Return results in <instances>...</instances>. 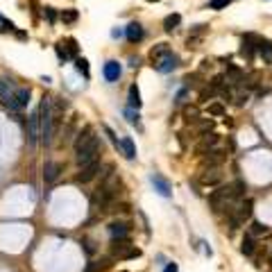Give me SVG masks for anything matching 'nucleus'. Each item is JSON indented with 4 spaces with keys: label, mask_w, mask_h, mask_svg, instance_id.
Instances as JSON below:
<instances>
[{
    "label": "nucleus",
    "mask_w": 272,
    "mask_h": 272,
    "mask_svg": "<svg viewBox=\"0 0 272 272\" xmlns=\"http://www.w3.org/2000/svg\"><path fill=\"white\" fill-rule=\"evenodd\" d=\"M216 143H218V134H206L204 139L199 141V145H198V152L202 154V152H206V150H211L213 145H216Z\"/></svg>",
    "instance_id": "obj_21"
},
{
    "label": "nucleus",
    "mask_w": 272,
    "mask_h": 272,
    "mask_svg": "<svg viewBox=\"0 0 272 272\" xmlns=\"http://www.w3.org/2000/svg\"><path fill=\"white\" fill-rule=\"evenodd\" d=\"M238 199L232 198V191H229V186H220V188H216V191L209 195V204H211V209L216 213L218 211H232L234 204H236Z\"/></svg>",
    "instance_id": "obj_4"
},
{
    "label": "nucleus",
    "mask_w": 272,
    "mask_h": 272,
    "mask_svg": "<svg viewBox=\"0 0 272 272\" xmlns=\"http://www.w3.org/2000/svg\"><path fill=\"white\" fill-rule=\"evenodd\" d=\"M209 113H211V116H222V113H225V107L220 105V102H216V105L209 107Z\"/></svg>",
    "instance_id": "obj_33"
},
{
    "label": "nucleus",
    "mask_w": 272,
    "mask_h": 272,
    "mask_svg": "<svg viewBox=\"0 0 272 272\" xmlns=\"http://www.w3.org/2000/svg\"><path fill=\"white\" fill-rule=\"evenodd\" d=\"M229 191H232L234 199H243L245 198V191H247V184L243 180H236L234 184H229Z\"/></svg>",
    "instance_id": "obj_20"
},
{
    "label": "nucleus",
    "mask_w": 272,
    "mask_h": 272,
    "mask_svg": "<svg viewBox=\"0 0 272 272\" xmlns=\"http://www.w3.org/2000/svg\"><path fill=\"white\" fill-rule=\"evenodd\" d=\"M75 68H77L84 77H89V61L84 59V57H77V59H75Z\"/></svg>",
    "instance_id": "obj_29"
},
{
    "label": "nucleus",
    "mask_w": 272,
    "mask_h": 272,
    "mask_svg": "<svg viewBox=\"0 0 272 272\" xmlns=\"http://www.w3.org/2000/svg\"><path fill=\"white\" fill-rule=\"evenodd\" d=\"M12 30H14L12 20H0V32H12Z\"/></svg>",
    "instance_id": "obj_37"
},
{
    "label": "nucleus",
    "mask_w": 272,
    "mask_h": 272,
    "mask_svg": "<svg viewBox=\"0 0 272 272\" xmlns=\"http://www.w3.org/2000/svg\"><path fill=\"white\" fill-rule=\"evenodd\" d=\"M213 93H216V91H213V89H211V87H209V89H204V91L199 93V102H206V100L211 98Z\"/></svg>",
    "instance_id": "obj_38"
},
{
    "label": "nucleus",
    "mask_w": 272,
    "mask_h": 272,
    "mask_svg": "<svg viewBox=\"0 0 272 272\" xmlns=\"http://www.w3.org/2000/svg\"><path fill=\"white\" fill-rule=\"evenodd\" d=\"M227 5H229V0H211V2H209L211 9H225Z\"/></svg>",
    "instance_id": "obj_35"
},
{
    "label": "nucleus",
    "mask_w": 272,
    "mask_h": 272,
    "mask_svg": "<svg viewBox=\"0 0 272 272\" xmlns=\"http://www.w3.org/2000/svg\"><path fill=\"white\" fill-rule=\"evenodd\" d=\"M120 150H123V154H125L127 159H134V157H136V147H134V143H132L129 136L120 139Z\"/></svg>",
    "instance_id": "obj_23"
},
{
    "label": "nucleus",
    "mask_w": 272,
    "mask_h": 272,
    "mask_svg": "<svg viewBox=\"0 0 272 272\" xmlns=\"http://www.w3.org/2000/svg\"><path fill=\"white\" fill-rule=\"evenodd\" d=\"M27 141H30V145L39 143V113H32L27 120Z\"/></svg>",
    "instance_id": "obj_13"
},
{
    "label": "nucleus",
    "mask_w": 272,
    "mask_h": 272,
    "mask_svg": "<svg viewBox=\"0 0 272 272\" xmlns=\"http://www.w3.org/2000/svg\"><path fill=\"white\" fill-rule=\"evenodd\" d=\"M0 20H2V16H0Z\"/></svg>",
    "instance_id": "obj_45"
},
{
    "label": "nucleus",
    "mask_w": 272,
    "mask_h": 272,
    "mask_svg": "<svg viewBox=\"0 0 272 272\" xmlns=\"http://www.w3.org/2000/svg\"><path fill=\"white\" fill-rule=\"evenodd\" d=\"M98 157H100V139L93 134L91 127H84L77 134V141H75V161L80 166H87Z\"/></svg>",
    "instance_id": "obj_1"
},
{
    "label": "nucleus",
    "mask_w": 272,
    "mask_h": 272,
    "mask_svg": "<svg viewBox=\"0 0 272 272\" xmlns=\"http://www.w3.org/2000/svg\"><path fill=\"white\" fill-rule=\"evenodd\" d=\"M147 2H159V0H147Z\"/></svg>",
    "instance_id": "obj_43"
},
{
    "label": "nucleus",
    "mask_w": 272,
    "mask_h": 272,
    "mask_svg": "<svg viewBox=\"0 0 272 272\" xmlns=\"http://www.w3.org/2000/svg\"><path fill=\"white\" fill-rule=\"evenodd\" d=\"M227 159L225 152H220V150H211L209 152V157L204 159V166L206 168H216V166H222V161Z\"/></svg>",
    "instance_id": "obj_17"
},
{
    "label": "nucleus",
    "mask_w": 272,
    "mask_h": 272,
    "mask_svg": "<svg viewBox=\"0 0 272 272\" xmlns=\"http://www.w3.org/2000/svg\"><path fill=\"white\" fill-rule=\"evenodd\" d=\"M46 16H48V20H50V23H54V18H57V16H54V9H50V7L46 9Z\"/></svg>",
    "instance_id": "obj_40"
},
{
    "label": "nucleus",
    "mask_w": 272,
    "mask_h": 272,
    "mask_svg": "<svg viewBox=\"0 0 272 272\" xmlns=\"http://www.w3.org/2000/svg\"><path fill=\"white\" fill-rule=\"evenodd\" d=\"M141 105H143V102H141V91L136 84H132V87H129V109H136V111H139Z\"/></svg>",
    "instance_id": "obj_22"
},
{
    "label": "nucleus",
    "mask_w": 272,
    "mask_h": 272,
    "mask_svg": "<svg viewBox=\"0 0 272 272\" xmlns=\"http://www.w3.org/2000/svg\"><path fill=\"white\" fill-rule=\"evenodd\" d=\"M132 250V243L129 238H113L111 240V256H118V259H125V254Z\"/></svg>",
    "instance_id": "obj_11"
},
{
    "label": "nucleus",
    "mask_w": 272,
    "mask_h": 272,
    "mask_svg": "<svg viewBox=\"0 0 272 272\" xmlns=\"http://www.w3.org/2000/svg\"><path fill=\"white\" fill-rule=\"evenodd\" d=\"M254 250H256V243H254V236H250V234H245V238H243V243H240V252L245 254V256H252Z\"/></svg>",
    "instance_id": "obj_24"
},
{
    "label": "nucleus",
    "mask_w": 272,
    "mask_h": 272,
    "mask_svg": "<svg viewBox=\"0 0 272 272\" xmlns=\"http://www.w3.org/2000/svg\"><path fill=\"white\" fill-rule=\"evenodd\" d=\"M199 181H202L204 186L220 184V181H222V170H220V166H216V168H204V170H202V175H199Z\"/></svg>",
    "instance_id": "obj_8"
},
{
    "label": "nucleus",
    "mask_w": 272,
    "mask_h": 272,
    "mask_svg": "<svg viewBox=\"0 0 272 272\" xmlns=\"http://www.w3.org/2000/svg\"><path fill=\"white\" fill-rule=\"evenodd\" d=\"M225 80H227V75H216V77L211 80V89H213V91H218V89L222 91V89H225V84H227Z\"/></svg>",
    "instance_id": "obj_30"
},
{
    "label": "nucleus",
    "mask_w": 272,
    "mask_h": 272,
    "mask_svg": "<svg viewBox=\"0 0 272 272\" xmlns=\"http://www.w3.org/2000/svg\"><path fill=\"white\" fill-rule=\"evenodd\" d=\"M54 50H57V54H59V59H64V61L68 59V53H66V48H64V43H57Z\"/></svg>",
    "instance_id": "obj_36"
},
{
    "label": "nucleus",
    "mask_w": 272,
    "mask_h": 272,
    "mask_svg": "<svg viewBox=\"0 0 272 272\" xmlns=\"http://www.w3.org/2000/svg\"><path fill=\"white\" fill-rule=\"evenodd\" d=\"M150 180H152V184H154V191H159V195H163V198H170V195H173V188H170L166 177H161V175L154 173Z\"/></svg>",
    "instance_id": "obj_14"
},
{
    "label": "nucleus",
    "mask_w": 272,
    "mask_h": 272,
    "mask_svg": "<svg viewBox=\"0 0 272 272\" xmlns=\"http://www.w3.org/2000/svg\"><path fill=\"white\" fill-rule=\"evenodd\" d=\"M139 256H141V250H139V247H132V250L125 254V259H139Z\"/></svg>",
    "instance_id": "obj_39"
},
{
    "label": "nucleus",
    "mask_w": 272,
    "mask_h": 272,
    "mask_svg": "<svg viewBox=\"0 0 272 272\" xmlns=\"http://www.w3.org/2000/svg\"><path fill=\"white\" fill-rule=\"evenodd\" d=\"M14 93H16V84H14L12 77H0V100L9 105Z\"/></svg>",
    "instance_id": "obj_12"
},
{
    "label": "nucleus",
    "mask_w": 272,
    "mask_h": 272,
    "mask_svg": "<svg viewBox=\"0 0 272 272\" xmlns=\"http://www.w3.org/2000/svg\"><path fill=\"white\" fill-rule=\"evenodd\" d=\"M39 139L50 145V141H53V132H54V116H53V105H50V100L43 95L39 105Z\"/></svg>",
    "instance_id": "obj_2"
},
{
    "label": "nucleus",
    "mask_w": 272,
    "mask_h": 272,
    "mask_svg": "<svg viewBox=\"0 0 272 272\" xmlns=\"http://www.w3.org/2000/svg\"><path fill=\"white\" fill-rule=\"evenodd\" d=\"M163 272H180V268H177V263H168Z\"/></svg>",
    "instance_id": "obj_42"
},
{
    "label": "nucleus",
    "mask_w": 272,
    "mask_h": 272,
    "mask_svg": "<svg viewBox=\"0 0 272 272\" xmlns=\"http://www.w3.org/2000/svg\"><path fill=\"white\" fill-rule=\"evenodd\" d=\"M152 66L159 71V73H170V71H175V68L180 66V57L170 50V53H166L163 57H159V59L152 61Z\"/></svg>",
    "instance_id": "obj_6"
},
{
    "label": "nucleus",
    "mask_w": 272,
    "mask_h": 272,
    "mask_svg": "<svg viewBox=\"0 0 272 272\" xmlns=\"http://www.w3.org/2000/svg\"><path fill=\"white\" fill-rule=\"evenodd\" d=\"M61 43H64V41H61ZM64 46H66L68 57H77V50H80V48H77V41H75V39H66V43H64Z\"/></svg>",
    "instance_id": "obj_28"
},
{
    "label": "nucleus",
    "mask_w": 272,
    "mask_h": 272,
    "mask_svg": "<svg viewBox=\"0 0 272 272\" xmlns=\"http://www.w3.org/2000/svg\"><path fill=\"white\" fill-rule=\"evenodd\" d=\"M61 173H64V166H61L59 161H46V166H43V180H46V184H54V181L59 180Z\"/></svg>",
    "instance_id": "obj_7"
},
{
    "label": "nucleus",
    "mask_w": 272,
    "mask_h": 272,
    "mask_svg": "<svg viewBox=\"0 0 272 272\" xmlns=\"http://www.w3.org/2000/svg\"><path fill=\"white\" fill-rule=\"evenodd\" d=\"M254 213V202L252 199H238L236 204H234V209L229 213H227V218H229V229L232 232H236L240 225H245V220L252 218Z\"/></svg>",
    "instance_id": "obj_3"
},
{
    "label": "nucleus",
    "mask_w": 272,
    "mask_h": 272,
    "mask_svg": "<svg viewBox=\"0 0 272 272\" xmlns=\"http://www.w3.org/2000/svg\"><path fill=\"white\" fill-rule=\"evenodd\" d=\"M27 102H30V89H16V93L9 100V109H25Z\"/></svg>",
    "instance_id": "obj_9"
},
{
    "label": "nucleus",
    "mask_w": 272,
    "mask_h": 272,
    "mask_svg": "<svg viewBox=\"0 0 272 272\" xmlns=\"http://www.w3.org/2000/svg\"><path fill=\"white\" fill-rule=\"evenodd\" d=\"M100 170H102V163H100V159L91 161V163H87V166L80 168V173L75 175V181H77V184H89V181H93L95 177H98Z\"/></svg>",
    "instance_id": "obj_5"
},
{
    "label": "nucleus",
    "mask_w": 272,
    "mask_h": 272,
    "mask_svg": "<svg viewBox=\"0 0 272 272\" xmlns=\"http://www.w3.org/2000/svg\"><path fill=\"white\" fill-rule=\"evenodd\" d=\"M125 116H127V120H129L132 125H139V111H134V109H127Z\"/></svg>",
    "instance_id": "obj_34"
},
{
    "label": "nucleus",
    "mask_w": 272,
    "mask_h": 272,
    "mask_svg": "<svg viewBox=\"0 0 272 272\" xmlns=\"http://www.w3.org/2000/svg\"><path fill=\"white\" fill-rule=\"evenodd\" d=\"M125 34L132 43H139V41L143 39V25H141V23H129L127 30H125Z\"/></svg>",
    "instance_id": "obj_16"
},
{
    "label": "nucleus",
    "mask_w": 272,
    "mask_h": 272,
    "mask_svg": "<svg viewBox=\"0 0 272 272\" xmlns=\"http://www.w3.org/2000/svg\"><path fill=\"white\" fill-rule=\"evenodd\" d=\"M102 73H105L107 82H118V77H120V73H123V71H120V64H118V61H107V64H105V71H102Z\"/></svg>",
    "instance_id": "obj_15"
},
{
    "label": "nucleus",
    "mask_w": 272,
    "mask_h": 272,
    "mask_svg": "<svg viewBox=\"0 0 272 272\" xmlns=\"http://www.w3.org/2000/svg\"><path fill=\"white\" fill-rule=\"evenodd\" d=\"M180 23H181L180 14H170V16H166V18H163V30H166V32H173Z\"/></svg>",
    "instance_id": "obj_25"
},
{
    "label": "nucleus",
    "mask_w": 272,
    "mask_h": 272,
    "mask_svg": "<svg viewBox=\"0 0 272 272\" xmlns=\"http://www.w3.org/2000/svg\"><path fill=\"white\" fill-rule=\"evenodd\" d=\"M270 263H272V256H270Z\"/></svg>",
    "instance_id": "obj_44"
},
{
    "label": "nucleus",
    "mask_w": 272,
    "mask_h": 272,
    "mask_svg": "<svg viewBox=\"0 0 272 272\" xmlns=\"http://www.w3.org/2000/svg\"><path fill=\"white\" fill-rule=\"evenodd\" d=\"M184 116H186V120H188V123H195V120L199 118V116H198V109H195V107H188V109L184 111Z\"/></svg>",
    "instance_id": "obj_32"
},
{
    "label": "nucleus",
    "mask_w": 272,
    "mask_h": 272,
    "mask_svg": "<svg viewBox=\"0 0 272 272\" xmlns=\"http://www.w3.org/2000/svg\"><path fill=\"white\" fill-rule=\"evenodd\" d=\"M268 234V227L263 225V222H252V227H250V236H266Z\"/></svg>",
    "instance_id": "obj_27"
},
{
    "label": "nucleus",
    "mask_w": 272,
    "mask_h": 272,
    "mask_svg": "<svg viewBox=\"0 0 272 272\" xmlns=\"http://www.w3.org/2000/svg\"><path fill=\"white\" fill-rule=\"evenodd\" d=\"M166 53H170V46L168 43H159V46H154L152 50H150V59H159V57H163Z\"/></svg>",
    "instance_id": "obj_26"
},
{
    "label": "nucleus",
    "mask_w": 272,
    "mask_h": 272,
    "mask_svg": "<svg viewBox=\"0 0 272 272\" xmlns=\"http://www.w3.org/2000/svg\"><path fill=\"white\" fill-rule=\"evenodd\" d=\"M109 234H111V238H127L129 236V227L125 222H111L109 225Z\"/></svg>",
    "instance_id": "obj_18"
},
{
    "label": "nucleus",
    "mask_w": 272,
    "mask_h": 272,
    "mask_svg": "<svg viewBox=\"0 0 272 272\" xmlns=\"http://www.w3.org/2000/svg\"><path fill=\"white\" fill-rule=\"evenodd\" d=\"M256 53H259L266 61H272V41L259 39V41H256Z\"/></svg>",
    "instance_id": "obj_19"
},
{
    "label": "nucleus",
    "mask_w": 272,
    "mask_h": 272,
    "mask_svg": "<svg viewBox=\"0 0 272 272\" xmlns=\"http://www.w3.org/2000/svg\"><path fill=\"white\" fill-rule=\"evenodd\" d=\"M256 41H259L256 34H245L243 36V46H240V54L247 57V59H252L254 54H256Z\"/></svg>",
    "instance_id": "obj_10"
},
{
    "label": "nucleus",
    "mask_w": 272,
    "mask_h": 272,
    "mask_svg": "<svg viewBox=\"0 0 272 272\" xmlns=\"http://www.w3.org/2000/svg\"><path fill=\"white\" fill-rule=\"evenodd\" d=\"M211 127H213V123H211V120H209V123H202V125H199V132H209Z\"/></svg>",
    "instance_id": "obj_41"
},
{
    "label": "nucleus",
    "mask_w": 272,
    "mask_h": 272,
    "mask_svg": "<svg viewBox=\"0 0 272 272\" xmlns=\"http://www.w3.org/2000/svg\"><path fill=\"white\" fill-rule=\"evenodd\" d=\"M61 20H64V23H75V20H77V12H75V9H64V12H61Z\"/></svg>",
    "instance_id": "obj_31"
}]
</instances>
